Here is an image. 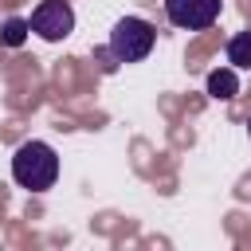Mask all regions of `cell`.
I'll return each mask as SVG.
<instances>
[{"mask_svg":"<svg viewBox=\"0 0 251 251\" xmlns=\"http://www.w3.org/2000/svg\"><path fill=\"white\" fill-rule=\"evenodd\" d=\"M12 180L27 192H47L59 180V153L39 137L24 141L12 157Z\"/></svg>","mask_w":251,"mask_h":251,"instance_id":"6da1fadb","label":"cell"},{"mask_svg":"<svg viewBox=\"0 0 251 251\" xmlns=\"http://www.w3.org/2000/svg\"><path fill=\"white\" fill-rule=\"evenodd\" d=\"M153 43H157V31H153L149 20H141V16H122V20L110 27V47H106V51H110L118 63H141V59H149Z\"/></svg>","mask_w":251,"mask_h":251,"instance_id":"7a4b0ae2","label":"cell"},{"mask_svg":"<svg viewBox=\"0 0 251 251\" xmlns=\"http://www.w3.org/2000/svg\"><path fill=\"white\" fill-rule=\"evenodd\" d=\"M27 27H31L39 39L59 43V39H67V35L75 31V8H71L67 0H39L35 12H31V20H27Z\"/></svg>","mask_w":251,"mask_h":251,"instance_id":"3957f363","label":"cell"},{"mask_svg":"<svg viewBox=\"0 0 251 251\" xmlns=\"http://www.w3.org/2000/svg\"><path fill=\"white\" fill-rule=\"evenodd\" d=\"M224 12V0H165V20L180 31H208Z\"/></svg>","mask_w":251,"mask_h":251,"instance_id":"277c9868","label":"cell"},{"mask_svg":"<svg viewBox=\"0 0 251 251\" xmlns=\"http://www.w3.org/2000/svg\"><path fill=\"white\" fill-rule=\"evenodd\" d=\"M227 63L235 71H251V27L247 31H235L227 39Z\"/></svg>","mask_w":251,"mask_h":251,"instance_id":"5b68a950","label":"cell"},{"mask_svg":"<svg viewBox=\"0 0 251 251\" xmlns=\"http://www.w3.org/2000/svg\"><path fill=\"white\" fill-rule=\"evenodd\" d=\"M208 94H212V98H235V94H239V78H235V67L212 71V75H208Z\"/></svg>","mask_w":251,"mask_h":251,"instance_id":"8992f818","label":"cell"},{"mask_svg":"<svg viewBox=\"0 0 251 251\" xmlns=\"http://www.w3.org/2000/svg\"><path fill=\"white\" fill-rule=\"evenodd\" d=\"M27 20H20V16H12V20H4V31H0V43H8V47H20L24 39H27Z\"/></svg>","mask_w":251,"mask_h":251,"instance_id":"52a82bcc","label":"cell"},{"mask_svg":"<svg viewBox=\"0 0 251 251\" xmlns=\"http://www.w3.org/2000/svg\"><path fill=\"white\" fill-rule=\"evenodd\" d=\"M247 133H251V118H247Z\"/></svg>","mask_w":251,"mask_h":251,"instance_id":"ba28073f","label":"cell"}]
</instances>
